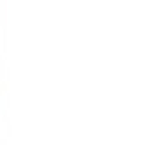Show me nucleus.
I'll use <instances>...</instances> for the list:
<instances>
[]
</instances>
